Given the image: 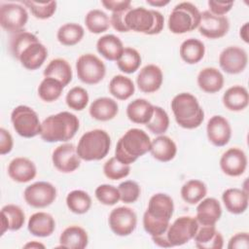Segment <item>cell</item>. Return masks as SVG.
Segmentation results:
<instances>
[{
  "label": "cell",
  "mask_w": 249,
  "mask_h": 249,
  "mask_svg": "<svg viewBox=\"0 0 249 249\" xmlns=\"http://www.w3.org/2000/svg\"><path fill=\"white\" fill-rule=\"evenodd\" d=\"M162 81V71L156 64H148L144 66L136 78L138 89L145 93H152L159 90L161 87Z\"/></svg>",
  "instance_id": "ffe728a7"
},
{
  "label": "cell",
  "mask_w": 249,
  "mask_h": 249,
  "mask_svg": "<svg viewBox=\"0 0 249 249\" xmlns=\"http://www.w3.org/2000/svg\"><path fill=\"white\" fill-rule=\"evenodd\" d=\"M146 126L154 134H163L169 126V117L166 111L160 106H154L153 116Z\"/></svg>",
  "instance_id": "ee69618b"
},
{
  "label": "cell",
  "mask_w": 249,
  "mask_h": 249,
  "mask_svg": "<svg viewBox=\"0 0 249 249\" xmlns=\"http://www.w3.org/2000/svg\"><path fill=\"white\" fill-rule=\"evenodd\" d=\"M207 194L206 185L197 179L187 181L181 188V196L189 204H196L205 197Z\"/></svg>",
  "instance_id": "8d00e7d4"
},
{
  "label": "cell",
  "mask_w": 249,
  "mask_h": 249,
  "mask_svg": "<svg viewBox=\"0 0 249 249\" xmlns=\"http://www.w3.org/2000/svg\"><path fill=\"white\" fill-rule=\"evenodd\" d=\"M44 77H52L60 81L66 87L72 81V69L67 60L63 58H54L49 62L45 68Z\"/></svg>",
  "instance_id": "836d02e7"
},
{
  "label": "cell",
  "mask_w": 249,
  "mask_h": 249,
  "mask_svg": "<svg viewBox=\"0 0 249 249\" xmlns=\"http://www.w3.org/2000/svg\"><path fill=\"white\" fill-rule=\"evenodd\" d=\"M14 141L11 133L4 127L0 128V155H6L13 149Z\"/></svg>",
  "instance_id": "f5cc1de1"
},
{
  "label": "cell",
  "mask_w": 249,
  "mask_h": 249,
  "mask_svg": "<svg viewBox=\"0 0 249 249\" xmlns=\"http://www.w3.org/2000/svg\"><path fill=\"white\" fill-rule=\"evenodd\" d=\"M239 35L241 37V39L245 42V43H248L249 42V39H248V22H245L241 28H240V31H239Z\"/></svg>",
  "instance_id": "11a10c76"
},
{
  "label": "cell",
  "mask_w": 249,
  "mask_h": 249,
  "mask_svg": "<svg viewBox=\"0 0 249 249\" xmlns=\"http://www.w3.org/2000/svg\"><path fill=\"white\" fill-rule=\"evenodd\" d=\"M66 205L75 214H85L91 206V197L85 191L74 190L67 195Z\"/></svg>",
  "instance_id": "ab89813d"
},
{
  "label": "cell",
  "mask_w": 249,
  "mask_h": 249,
  "mask_svg": "<svg viewBox=\"0 0 249 249\" xmlns=\"http://www.w3.org/2000/svg\"><path fill=\"white\" fill-rule=\"evenodd\" d=\"M118 112V103L109 97L96 98L94 101H92L89 109L90 117L101 122H107L114 119Z\"/></svg>",
  "instance_id": "4316f807"
},
{
  "label": "cell",
  "mask_w": 249,
  "mask_h": 249,
  "mask_svg": "<svg viewBox=\"0 0 249 249\" xmlns=\"http://www.w3.org/2000/svg\"><path fill=\"white\" fill-rule=\"evenodd\" d=\"M201 13L191 2H181L171 11L168 29L174 34H184L195 30L200 22Z\"/></svg>",
  "instance_id": "ba28073f"
},
{
  "label": "cell",
  "mask_w": 249,
  "mask_h": 249,
  "mask_svg": "<svg viewBox=\"0 0 249 249\" xmlns=\"http://www.w3.org/2000/svg\"><path fill=\"white\" fill-rule=\"evenodd\" d=\"M194 239L199 249H222L224 246V238L215 226L198 227Z\"/></svg>",
  "instance_id": "cb8c5ba5"
},
{
  "label": "cell",
  "mask_w": 249,
  "mask_h": 249,
  "mask_svg": "<svg viewBox=\"0 0 249 249\" xmlns=\"http://www.w3.org/2000/svg\"><path fill=\"white\" fill-rule=\"evenodd\" d=\"M121 200L124 203H133L135 202L140 196V187L139 185L131 180L122 182L118 186Z\"/></svg>",
  "instance_id": "c3c4849f"
},
{
  "label": "cell",
  "mask_w": 249,
  "mask_h": 249,
  "mask_svg": "<svg viewBox=\"0 0 249 249\" xmlns=\"http://www.w3.org/2000/svg\"><path fill=\"white\" fill-rule=\"evenodd\" d=\"M198 227L199 224L195 217L182 216L169 224L164 235L170 247L181 246L195 237Z\"/></svg>",
  "instance_id": "30bf717a"
},
{
  "label": "cell",
  "mask_w": 249,
  "mask_h": 249,
  "mask_svg": "<svg viewBox=\"0 0 249 249\" xmlns=\"http://www.w3.org/2000/svg\"><path fill=\"white\" fill-rule=\"evenodd\" d=\"M103 172L110 180H120L129 174L130 166L119 161L116 157H112L104 163Z\"/></svg>",
  "instance_id": "f6af8a7d"
},
{
  "label": "cell",
  "mask_w": 249,
  "mask_h": 249,
  "mask_svg": "<svg viewBox=\"0 0 249 249\" xmlns=\"http://www.w3.org/2000/svg\"><path fill=\"white\" fill-rule=\"evenodd\" d=\"M197 85L207 93H215L224 87V76L215 67H205L197 75Z\"/></svg>",
  "instance_id": "f1b7e54d"
},
{
  "label": "cell",
  "mask_w": 249,
  "mask_h": 249,
  "mask_svg": "<svg viewBox=\"0 0 249 249\" xmlns=\"http://www.w3.org/2000/svg\"><path fill=\"white\" fill-rule=\"evenodd\" d=\"M23 196L28 205L34 208H44L55 200L56 189L49 182L39 181L27 186L23 192Z\"/></svg>",
  "instance_id": "7c38bea8"
},
{
  "label": "cell",
  "mask_w": 249,
  "mask_h": 249,
  "mask_svg": "<svg viewBox=\"0 0 249 249\" xmlns=\"http://www.w3.org/2000/svg\"><path fill=\"white\" fill-rule=\"evenodd\" d=\"M11 122L16 132L24 138H32L41 132L37 113L26 105L17 106L11 113Z\"/></svg>",
  "instance_id": "9c48e42d"
},
{
  "label": "cell",
  "mask_w": 249,
  "mask_h": 249,
  "mask_svg": "<svg viewBox=\"0 0 249 249\" xmlns=\"http://www.w3.org/2000/svg\"><path fill=\"white\" fill-rule=\"evenodd\" d=\"M110 93L119 100H126L135 91V87L131 79L124 75L114 76L109 83Z\"/></svg>",
  "instance_id": "d590c367"
},
{
  "label": "cell",
  "mask_w": 249,
  "mask_h": 249,
  "mask_svg": "<svg viewBox=\"0 0 249 249\" xmlns=\"http://www.w3.org/2000/svg\"><path fill=\"white\" fill-rule=\"evenodd\" d=\"M229 249H248L249 234L248 232H238L231 237L228 244Z\"/></svg>",
  "instance_id": "681fc988"
},
{
  "label": "cell",
  "mask_w": 249,
  "mask_h": 249,
  "mask_svg": "<svg viewBox=\"0 0 249 249\" xmlns=\"http://www.w3.org/2000/svg\"><path fill=\"white\" fill-rule=\"evenodd\" d=\"M80 127L76 115L62 111L47 117L41 124V138L50 143L66 142L72 139Z\"/></svg>",
  "instance_id": "3957f363"
},
{
  "label": "cell",
  "mask_w": 249,
  "mask_h": 249,
  "mask_svg": "<svg viewBox=\"0 0 249 249\" xmlns=\"http://www.w3.org/2000/svg\"><path fill=\"white\" fill-rule=\"evenodd\" d=\"M180 56L188 64H196L199 62L205 53L204 44L195 38L185 40L180 46Z\"/></svg>",
  "instance_id": "e575fe53"
},
{
  "label": "cell",
  "mask_w": 249,
  "mask_h": 249,
  "mask_svg": "<svg viewBox=\"0 0 249 249\" xmlns=\"http://www.w3.org/2000/svg\"><path fill=\"white\" fill-rule=\"evenodd\" d=\"M127 11H123V12H117V13H112L111 18H110V23L112 24V26L114 27L115 30L119 31V32H127L129 31L125 25L124 22V18Z\"/></svg>",
  "instance_id": "db71d44e"
},
{
  "label": "cell",
  "mask_w": 249,
  "mask_h": 249,
  "mask_svg": "<svg viewBox=\"0 0 249 249\" xmlns=\"http://www.w3.org/2000/svg\"><path fill=\"white\" fill-rule=\"evenodd\" d=\"M54 167L63 173H70L79 168L81 158L77 153V147L72 143H64L57 146L52 156Z\"/></svg>",
  "instance_id": "9a60e30c"
},
{
  "label": "cell",
  "mask_w": 249,
  "mask_h": 249,
  "mask_svg": "<svg viewBox=\"0 0 249 249\" xmlns=\"http://www.w3.org/2000/svg\"><path fill=\"white\" fill-rule=\"evenodd\" d=\"M249 103V93L246 88L242 86H233L229 88L223 95V104L230 111H242Z\"/></svg>",
  "instance_id": "d6a6232c"
},
{
  "label": "cell",
  "mask_w": 249,
  "mask_h": 249,
  "mask_svg": "<svg viewBox=\"0 0 249 249\" xmlns=\"http://www.w3.org/2000/svg\"><path fill=\"white\" fill-rule=\"evenodd\" d=\"M95 197L104 205H114L121 200L119 189L115 186L102 184L95 189Z\"/></svg>",
  "instance_id": "7dc6e473"
},
{
  "label": "cell",
  "mask_w": 249,
  "mask_h": 249,
  "mask_svg": "<svg viewBox=\"0 0 249 249\" xmlns=\"http://www.w3.org/2000/svg\"><path fill=\"white\" fill-rule=\"evenodd\" d=\"M10 51L13 56L28 70L40 68L48 56V50L38 37L24 30L11 37Z\"/></svg>",
  "instance_id": "6da1fadb"
},
{
  "label": "cell",
  "mask_w": 249,
  "mask_h": 249,
  "mask_svg": "<svg viewBox=\"0 0 249 249\" xmlns=\"http://www.w3.org/2000/svg\"><path fill=\"white\" fill-rule=\"evenodd\" d=\"M208 140L217 147L227 145L231 136V127L229 121L220 115H215L209 119L206 125Z\"/></svg>",
  "instance_id": "d6986e66"
},
{
  "label": "cell",
  "mask_w": 249,
  "mask_h": 249,
  "mask_svg": "<svg viewBox=\"0 0 249 249\" xmlns=\"http://www.w3.org/2000/svg\"><path fill=\"white\" fill-rule=\"evenodd\" d=\"M25 222L22 209L15 204H7L1 209V235L6 231H18Z\"/></svg>",
  "instance_id": "d4e9b609"
},
{
  "label": "cell",
  "mask_w": 249,
  "mask_h": 249,
  "mask_svg": "<svg viewBox=\"0 0 249 249\" xmlns=\"http://www.w3.org/2000/svg\"><path fill=\"white\" fill-rule=\"evenodd\" d=\"M23 248H31V249H38V248H45V245L38 241H31L26 243Z\"/></svg>",
  "instance_id": "6f0895ef"
},
{
  "label": "cell",
  "mask_w": 249,
  "mask_h": 249,
  "mask_svg": "<svg viewBox=\"0 0 249 249\" xmlns=\"http://www.w3.org/2000/svg\"><path fill=\"white\" fill-rule=\"evenodd\" d=\"M59 243L62 248L84 249L89 244V236L82 227L70 226L61 232Z\"/></svg>",
  "instance_id": "4dcf8cb0"
},
{
  "label": "cell",
  "mask_w": 249,
  "mask_h": 249,
  "mask_svg": "<svg viewBox=\"0 0 249 249\" xmlns=\"http://www.w3.org/2000/svg\"><path fill=\"white\" fill-rule=\"evenodd\" d=\"M247 62V53L242 48L236 46L224 49L219 55L220 67L229 74L241 73L246 68Z\"/></svg>",
  "instance_id": "e0dca14e"
},
{
  "label": "cell",
  "mask_w": 249,
  "mask_h": 249,
  "mask_svg": "<svg viewBox=\"0 0 249 249\" xmlns=\"http://www.w3.org/2000/svg\"><path fill=\"white\" fill-rule=\"evenodd\" d=\"M22 4L26 6L31 14L39 19H47L53 17L56 10L55 1H22Z\"/></svg>",
  "instance_id": "7bdbcfd3"
},
{
  "label": "cell",
  "mask_w": 249,
  "mask_h": 249,
  "mask_svg": "<svg viewBox=\"0 0 249 249\" xmlns=\"http://www.w3.org/2000/svg\"><path fill=\"white\" fill-rule=\"evenodd\" d=\"M37 173L34 162L23 157L13 159L8 165V175L18 183H27L35 178Z\"/></svg>",
  "instance_id": "44dd1931"
},
{
  "label": "cell",
  "mask_w": 249,
  "mask_h": 249,
  "mask_svg": "<svg viewBox=\"0 0 249 249\" xmlns=\"http://www.w3.org/2000/svg\"><path fill=\"white\" fill-rule=\"evenodd\" d=\"M173 211L174 203L168 195L162 193L155 194L151 196L148 208L143 215L144 230L151 236H159L165 233Z\"/></svg>",
  "instance_id": "7a4b0ae2"
},
{
  "label": "cell",
  "mask_w": 249,
  "mask_h": 249,
  "mask_svg": "<svg viewBox=\"0 0 249 249\" xmlns=\"http://www.w3.org/2000/svg\"><path fill=\"white\" fill-rule=\"evenodd\" d=\"M85 30L82 25L69 22L61 25L56 33L58 42L64 46H74L78 44L84 37Z\"/></svg>",
  "instance_id": "74e56055"
},
{
  "label": "cell",
  "mask_w": 249,
  "mask_h": 249,
  "mask_svg": "<svg viewBox=\"0 0 249 249\" xmlns=\"http://www.w3.org/2000/svg\"><path fill=\"white\" fill-rule=\"evenodd\" d=\"M141 64V55L137 50L127 47L124 48L123 54L117 60V65L119 69L126 74L134 73Z\"/></svg>",
  "instance_id": "b9f144b4"
},
{
  "label": "cell",
  "mask_w": 249,
  "mask_h": 249,
  "mask_svg": "<svg viewBox=\"0 0 249 249\" xmlns=\"http://www.w3.org/2000/svg\"><path fill=\"white\" fill-rule=\"evenodd\" d=\"M151 155L157 160L167 162L173 160L177 153L175 142L166 135H159L151 142Z\"/></svg>",
  "instance_id": "83f0119b"
},
{
  "label": "cell",
  "mask_w": 249,
  "mask_h": 249,
  "mask_svg": "<svg viewBox=\"0 0 249 249\" xmlns=\"http://www.w3.org/2000/svg\"><path fill=\"white\" fill-rule=\"evenodd\" d=\"M220 167L228 176L237 177L244 173L247 167V157L238 148H230L220 159Z\"/></svg>",
  "instance_id": "ac0fdd59"
},
{
  "label": "cell",
  "mask_w": 249,
  "mask_h": 249,
  "mask_svg": "<svg viewBox=\"0 0 249 249\" xmlns=\"http://www.w3.org/2000/svg\"><path fill=\"white\" fill-rule=\"evenodd\" d=\"M197 28L202 36L209 39H219L228 33L230 21L225 16H215L209 11H204L201 13Z\"/></svg>",
  "instance_id": "2e32d148"
},
{
  "label": "cell",
  "mask_w": 249,
  "mask_h": 249,
  "mask_svg": "<svg viewBox=\"0 0 249 249\" xmlns=\"http://www.w3.org/2000/svg\"><path fill=\"white\" fill-rule=\"evenodd\" d=\"M222 199L226 209L232 214H241L248 207V193L238 188L227 189L222 195Z\"/></svg>",
  "instance_id": "f546056e"
},
{
  "label": "cell",
  "mask_w": 249,
  "mask_h": 249,
  "mask_svg": "<svg viewBox=\"0 0 249 249\" xmlns=\"http://www.w3.org/2000/svg\"><path fill=\"white\" fill-rule=\"evenodd\" d=\"M96 50L107 60L117 61L123 54L124 47L119 37L114 34H106L97 40Z\"/></svg>",
  "instance_id": "484cf974"
},
{
  "label": "cell",
  "mask_w": 249,
  "mask_h": 249,
  "mask_svg": "<svg viewBox=\"0 0 249 249\" xmlns=\"http://www.w3.org/2000/svg\"><path fill=\"white\" fill-rule=\"evenodd\" d=\"M147 3L153 7H163L169 4V0H147Z\"/></svg>",
  "instance_id": "9f6ffc18"
},
{
  "label": "cell",
  "mask_w": 249,
  "mask_h": 249,
  "mask_svg": "<svg viewBox=\"0 0 249 249\" xmlns=\"http://www.w3.org/2000/svg\"><path fill=\"white\" fill-rule=\"evenodd\" d=\"M89 93L82 87L72 88L65 96V101L70 109L75 111L84 110L89 103Z\"/></svg>",
  "instance_id": "bcb514c9"
},
{
  "label": "cell",
  "mask_w": 249,
  "mask_h": 249,
  "mask_svg": "<svg viewBox=\"0 0 249 249\" xmlns=\"http://www.w3.org/2000/svg\"><path fill=\"white\" fill-rule=\"evenodd\" d=\"M85 23L88 30L94 34L105 32L110 26V18L101 10L93 9L88 12L85 17Z\"/></svg>",
  "instance_id": "60d3db41"
},
{
  "label": "cell",
  "mask_w": 249,
  "mask_h": 249,
  "mask_svg": "<svg viewBox=\"0 0 249 249\" xmlns=\"http://www.w3.org/2000/svg\"><path fill=\"white\" fill-rule=\"evenodd\" d=\"M150 136L140 128L128 129L118 141L115 149L116 159L124 163H133L151 149Z\"/></svg>",
  "instance_id": "277c9868"
},
{
  "label": "cell",
  "mask_w": 249,
  "mask_h": 249,
  "mask_svg": "<svg viewBox=\"0 0 249 249\" xmlns=\"http://www.w3.org/2000/svg\"><path fill=\"white\" fill-rule=\"evenodd\" d=\"M128 30L146 35H156L163 28L164 18L156 10H148L144 7L130 9L124 18Z\"/></svg>",
  "instance_id": "8992f818"
},
{
  "label": "cell",
  "mask_w": 249,
  "mask_h": 249,
  "mask_svg": "<svg viewBox=\"0 0 249 249\" xmlns=\"http://www.w3.org/2000/svg\"><path fill=\"white\" fill-rule=\"evenodd\" d=\"M102 5L112 13L123 12L132 9L129 0H103Z\"/></svg>",
  "instance_id": "f907efd6"
},
{
  "label": "cell",
  "mask_w": 249,
  "mask_h": 249,
  "mask_svg": "<svg viewBox=\"0 0 249 249\" xmlns=\"http://www.w3.org/2000/svg\"><path fill=\"white\" fill-rule=\"evenodd\" d=\"M78 78L85 84L95 85L103 80L106 67L103 61L93 53H85L76 61Z\"/></svg>",
  "instance_id": "8fae6325"
},
{
  "label": "cell",
  "mask_w": 249,
  "mask_h": 249,
  "mask_svg": "<svg viewBox=\"0 0 249 249\" xmlns=\"http://www.w3.org/2000/svg\"><path fill=\"white\" fill-rule=\"evenodd\" d=\"M233 6V2H223V1H208L209 12L215 16H224L231 11Z\"/></svg>",
  "instance_id": "816d5d0a"
},
{
  "label": "cell",
  "mask_w": 249,
  "mask_h": 249,
  "mask_svg": "<svg viewBox=\"0 0 249 249\" xmlns=\"http://www.w3.org/2000/svg\"><path fill=\"white\" fill-rule=\"evenodd\" d=\"M222 215V207L218 199L206 197L196 206V221L201 226H215Z\"/></svg>",
  "instance_id": "7402d4cb"
},
{
  "label": "cell",
  "mask_w": 249,
  "mask_h": 249,
  "mask_svg": "<svg viewBox=\"0 0 249 249\" xmlns=\"http://www.w3.org/2000/svg\"><path fill=\"white\" fill-rule=\"evenodd\" d=\"M27 229L34 236L47 237L54 231L55 221L47 212H36L29 217Z\"/></svg>",
  "instance_id": "603a6c76"
},
{
  "label": "cell",
  "mask_w": 249,
  "mask_h": 249,
  "mask_svg": "<svg viewBox=\"0 0 249 249\" xmlns=\"http://www.w3.org/2000/svg\"><path fill=\"white\" fill-rule=\"evenodd\" d=\"M109 226L112 231L119 236H126L132 233L137 225V216L133 209L120 206L113 209L109 215Z\"/></svg>",
  "instance_id": "5bb4252c"
},
{
  "label": "cell",
  "mask_w": 249,
  "mask_h": 249,
  "mask_svg": "<svg viewBox=\"0 0 249 249\" xmlns=\"http://www.w3.org/2000/svg\"><path fill=\"white\" fill-rule=\"evenodd\" d=\"M111 138L103 129H92L84 133L78 143L77 153L81 160L91 161L104 159L110 151Z\"/></svg>",
  "instance_id": "52a82bcc"
},
{
  "label": "cell",
  "mask_w": 249,
  "mask_h": 249,
  "mask_svg": "<svg viewBox=\"0 0 249 249\" xmlns=\"http://www.w3.org/2000/svg\"><path fill=\"white\" fill-rule=\"evenodd\" d=\"M154 113V105L144 98H136L126 107V116L134 124H146Z\"/></svg>",
  "instance_id": "1f68e13d"
},
{
  "label": "cell",
  "mask_w": 249,
  "mask_h": 249,
  "mask_svg": "<svg viewBox=\"0 0 249 249\" xmlns=\"http://www.w3.org/2000/svg\"><path fill=\"white\" fill-rule=\"evenodd\" d=\"M171 109L176 123L183 128H196L204 120L203 109L196 97L189 92L175 95L171 101Z\"/></svg>",
  "instance_id": "5b68a950"
},
{
  "label": "cell",
  "mask_w": 249,
  "mask_h": 249,
  "mask_svg": "<svg viewBox=\"0 0 249 249\" xmlns=\"http://www.w3.org/2000/svg\"><path fill=\"white\" fill-rule=\"evenodd\" d=\"M64 89L63 84L52 77H45L38 87L39 97L46 102H53L58 99Z\"/></svg>",
  "instance_id": "f35d334b"
},
{
  "label": "cell",
  "mask_w": 249,
  "mask_h": 249,
  "mask_svg": "<svg viewBox=\"0 0 249 249\" xmlns=\"http://www.w3.org/2000/svg\"><path fill=\"white\" fill-rule=\"evenodd\" d=\"M28 20L26 9L16 3L2 4L0 7V24L3 29L12 33L22 31Z\"/></svg>",
  "instance_id": "4fadbf2b"
}]
</instances>
